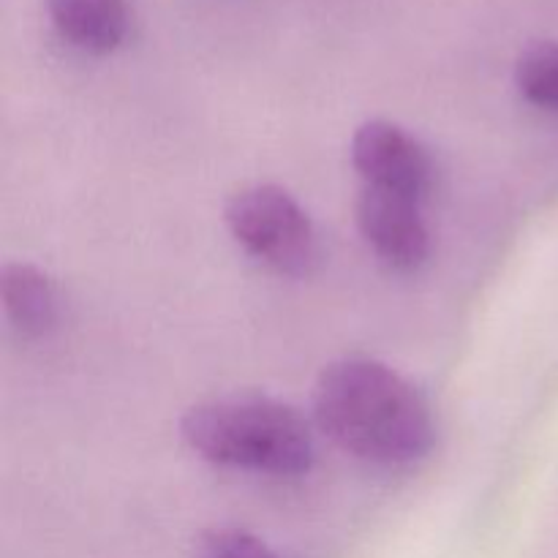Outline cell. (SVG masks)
<instances>
[{"instance_id":"cell-2","label":"cell","mask_w":558,"mask_h":558,"mask_svg":"<svg viewBox=\"0 0 558 558\" xmlns=\"http://www.w3.org/2000/svg\"><path fill=\"white\" fill-rule=\"evenodd\" d=\"M180 434L196 456L218 466L298 477L314 463V434L305 417L259 392L194 403L180 420Z\"/></svg>"},{"instance_id":"cell-9","label":"cell","mask_w":558,"mask_h":558,"mask_svg":"<svg viewBox=\"0 0 558 558\" xmlns=\"http://www.w3.org/2000/svg\"><path fill=\"white\" fill-rule=\"evenodd\" d=\"M196 558H278L262 539L240 529H216L199 539Z\"/></svg>"},{"instance_id":"cell-1","label":"cell","mask_w":558,"mask_h":558,"mask_svg":"<svg viewBox=\"0 0 558 558\" xmlns=\"http://www.w3.org/2000/svg\"><path fill=\"white\" fill-rule=\"evenodd\" d=\"M314 420L343 452L376 466H407L434 445L428 401L398 371L371 357H343L322 371Z\"/></svg>"},{"instance_id":"cell-6","label":"cell","mask_w":558,"mask_h":558,"mask_svg":"<svg viewBox=\"0 0 558 558\" xmlns=\"http://www.w3.org/2000/svg\"><path fill=\"white\" fill-rule=\"evenodd\" d=\"M47 9L60 36L82 52H114L129 33V0H47Z\"/></svg>"},{"instance_id":"cell-4","label":"cell","mask_w":558,"mask_h":558,"mask_svg":"<svg viewBox=\"0 0 558 558\" xmlns=\"http://www.w3.org/2000/svg\"><path fill=\"white\" fill-rule=\"evenodd\" d=\"M352 163L365 189L423 202L434 185V158L392 120H368L352 136Z\"/></svg>"},{"instance_id":"cell-8","label":"cell","mask_w":558,"mask_h":558,"mask_svg":"<svg viewBox=\"0 0 558 558\" xmlns=\"http://www.w3.org/2000/svg\"><path fill=\"white\" fill-rule=\"evenodd\" d=\"M515 85L526 101L558 114V44L537 41L515 63Z\"/></svg>"},{"instance_id":"cell-7","label":"cell","mask_w":558,"mask_h":558,"mask_svg":"<svg viewBox=\"0 0 558 558\" xmlns=\"http://www.w3.org/2000/svg\"><path fill=\"white\" fill-rule=\"evenodd\" d=\"M0 298L5 316L22 336L44 338L58 327V292L47 272L38 267L9 262L0 272Z\"/></svg>"},{"instance_id":"cell-3","label":"cell","mask_w":558,"mask_h":558,"mask_svg":"<svg viewBox=\"0 0 558 558\" xmlns=\"http://www.w3.org/2000/svg\"><path fill=\"white\" fill-rule=\"evenodd\" d=\"M232 238L281 276H308L319 262V238L308 213L281 185L234 191L223 207Z\"/></svg>"},{"instance_id":"cell-5","label":"cell","mask_w":558,"mask_h":558,"mask_svg":"<svg viewBox=\"0 0 558 558\" xmlns=\"http://www.w3.org/2000/svg\"><path fill=\"white\" fill-rule=\"evenodd\" d=\"M360 234L392 270L412 272L428 262L430 232L420 202L379 189H360L354 202Z\"/></svg>"}]
</instances>
